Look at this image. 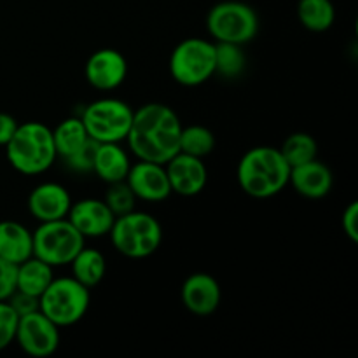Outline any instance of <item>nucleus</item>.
Segmentation results:
<instances>
[{"instance_id":"nucleus-1","label":"nucleus","mask_w":358,"mask_h":358,"mask_svg":"<svg viewBox=\"0 0 358 358\" xmlns=\"http://www.w3.org/2000/svg\"><path fill=\"white\" fill-rule=\"evenodd\" d=\"M182 122L164 103H145L135 110L126 142L140 161L166 164L178 149Z\"/></svg>"},{"instance_id":"nucleus-2","label":"nucleus","mask_w":358,"mask_h":358,"mask_svg":"<svg viewBox=\"0 0 358 358\" xmlns=\"http://www.w3.org/2000/svg\"><path fill=\"white\" fill-rule=\"evenodd\" d=\"M236 175L245 194L255 199H268L289 185L290 166L280 149L261 145L243 154Z\"/></svg>"},{"instance_id":"nucleus-3","label":"nucleus","mask_w":358,"mask_h":358,"mask_svg":"<svg viewBox=\"0 0 358 358\" xmlns=\"http://www.w3.org/2000/svg\"><path fill=\"white\" fill-rule=\"evenodd\" d=\"M6 154L10 166L20 173H45L58 157L52 129L38 121L23 122L6 145Z\"/></svg>"},{"instance_id":"nucleus-4","label":"nucleus","mask_w":358,"mask_h":358,"mask_svg":"<svg viewBox=\"0 0 358 358\" xmlns=\"http://www.w3.org/2000/svg\"><path fill=\"white\" fill-rule=\"evenodd\" d=\"M108 236L121 255L128 259H145L163 243V227L150 213L133 210L115 217Z\"/></svg>"},{"instance_id":"nucleus-5","label":"nucleus","mask_w":358,"mask_h":358,"mask_svg":"<svg viewBox=\"0 0 358 358\" xmlns=\"http://www.w3.org/2000/svg\"><path fill=\"white\" fill-rule=\"evenodd\" d=\"M91 294L73 276L52 278L38 297V310L58 327H70L84 318L90 310Z\"/></svg>"},{"instance_id":"nucleus-6","label":"nucleus","mask_w":358,"mask_h":358,"mask_svg":"<svg viewBox=\"0 0 358 358\" xmlns=\"http://www.w3.org/2000/svg\"><path fill=\"white\" fill-rule=\"evenodd\" d=\"M133 114L135 110L119 98H100L84 107L80 119L94 142L121 143L131 128Z\"/></svg>"},{"instance_id":"nucleus-7","label":"nucleus","mask_w":358,"mask_h":358,"mask_svg":"<svg viewBox=\"0 0 358 358\" xmlns=\"http://www.w3.org/2000/svg\"><path fill=\"white\" fill-rule=\"evenodd\" d=\"M206 28L215 42L245 45L259 31V16L254 7L238 0L219 2L206 16Z\"/></svg>"},{"instance_id":"nucleus-8","label":"nucleus","mask_w":358,"mask_h":358,"mask_svg":"<svg viewBox=\"0 0 358 358\" xmlns=\"http://www.w3.org/2000/svg\"><path fill=\"white\" fill-rule=\"evenodd\" d=\"M170 73L185 87L205 84L215 76V42L191 37L175 45L170 56Z\"/></svg>"},{"instance_id":"nucleus-9","label":"nucleus","mask_w":358,"mask_h":358,"mask_svg":"<svg viewBox=\"0 0 358 358\" xmlns=\"http://www.w3.org/2000/svg\"><path fill=\"white\" fill-rule=\"evenodd\" d=\"M31 234L34 255L52 268L70 264L86 243V238L72 226L66 217L51 222H41V226Z\"/></svg>"},{"instance_id":"nucleus-10","label":"nucleus","mask_w":358,"mask_h":358,"mask_svg":"<svg viewBox=\"0 0 358 358\" xmlns=\"http://www.w3.org/2000/svg\"><path fill=\"white\" fill-rule=\"evenodd\" d=\"M14 341L27 355L34 358L51 357L59 346V327L41 310L20 317Z\"/></svg>"},{"instance_id":"nucleus-11","label":"nucleus","mask_w":358,"mask_h":358,"mask_svg":"<svg viewBox=\"0 0 358 358\" xmlns=\"http://www.w3.org/2000/svg\"><path fill=\"white\" fill-rule=\"evenodd\" d=\"M84 76L90 86L98 91L117 90L128 76V63L117 49H98L87 58Z\"/></svg>"},{"instance_id":"nucleus-12","label":"nucleus","mask_w":358,"mask_h":358,"mask_svg":"<svg viewBox=\"0 0 358 358\" xmlns=\"http://www.w3.org/2000/svg\"><path fill=\"white\" fill-rule=\"evenodd\" d=\"M126 184L136 199L149 203L164 201L171 194V185L164 164L152 161H140L131 164L126 177Z\"/></svg>"},{"instance_id":"nucleus-13","label":"nucleus","mask_w":358,"mask_h":358,"mask_svg":"<svg viewBox=\"0 0 358 358\" xmlns=\"http://www.w3.org/2000/svg\"><path fill=\"white\" fill-rule=\"evenodd\" d=\"M164 168H166L171 192H177L185 198L198 196L208 182V170L201 157L177 152L164 164Z\"/></svg>"},{"instance_id":"nucleus-14","label":"nucleus","mask_w":358,"mask_h":358,"mask_svg":"<svg viewBox=\"0 0 358 358\" xmlns=\"http://www.w3.org/2000/svg\"><path fill=\"white\" fill-rule=\"evenodd\" d=\"M66 219L84 238H101L110 233L115 215L103 199L86 198L72 203Z\"/></svg>"},{"instance_id":"nucleus-15","label":"nucleus","mask_w":358,"mask_h":358,"mask_svg":"<svg viewBox=\"0 0 358 358\" xmlns=\"http://www.w3.org/2000/svg\"><path fill=\"white\" fill-rule=\"evenodd\" d=\"M185 310L196 317H210L215 313L222 301L219 282L208 273H194L184 282L180 290Z\"/></svg>"},{"instance_id":"nucleus-16","label":"nucleus","mask_w":358,"mask_h":358,"mask_svg":"<svg viewBox=\"0 0 358 358\" xmlns=\"http://www.w3.org/2000/svg\"><path fill=\"white\" fill-rule=\"evenodd\" d=\"M72 206V198L62 184L44 182L31 189L28 196V210L38 222L65 219Z\"/></svg>"},{"instance_id":"nucleus-17","label":"nucleus","mask_w":358,"mask_h":358,"mask_svg":"<svg viewBox=\"0 0 358 358\" xmlns=\"http://www.w3.org/2000/svg\"><path fill=\"white\" fill-rule=\"evenodd\" d=\"M289 184L296 189L297 194L308 199H322L332 191L334 175L327 164L318 159L290 168Z\"/></svg>"},{"instance_id":"nucleus-18","label":"nucleus","mask_w":358,"mask_h":358,"mask_svg":"<svg viewBox=\"0 0 358 358\" xmlns=\"http://www.w3.org/2000/svg\"><path fill=\"white\" fill-rule=\"evenodd\" d=\"M34 255V234L16 220H0V259L21 264Z\"/></svg>"},{"instance_id":"nucleus-19","label":"nucleus","mask_w":358,"mask_h":358,"mask_svg":"<svg viewBox=\"0 0 358 358\" xmlns=\"http://www.w3.org/2000/svg\"><path fill=\"white\" fill-rule=\"evenodd\" d=\"M131 168L126 150L119 143H98L94 154L93 173L105 184L122 182Z\"/></svg>"},{"instance_id":"nucleus-20","label":"nucleus","mask_w":358,"mask_h":358,"mask_svg":"<svg viewBox=\"0 0 358 358\" xmlns=\"http://www.w3.org/2000/svg\"><path fill=\"white\" fill-rule=\"evenodd\" d=\"M72 266V276L87 289L96 287L107 275V261L103 254L96 248H87L84 245L79 254L70 262Z\"/></svg>"},{"instance_id":"nucleus-21","label":"nucleus","mask_w":358,"mask_h":358,"mask_svg":"<svg viewBox=\"0 0 358 358\" xmlns=\"http://www.w3.org/2000/svg\"><path fill=\"white\" fill-rule=\"evenodd\" d=\"M52 269L55 268L49 266L48 262L41 261V259H37L35 255H31L30 259L23 261L21 264H17L16 290L41 297V294L48 289L49 283L55 278V271H52Z\"/></svg>"},{"instance_id":"nucleus-22","label":"nucleus","mask_w":358,"mask_h":358,"mask_svg":"<svg viewBox=\"0 0 358 358\" xmlns=\"http://www.w3.org/2000/svg\"><path fill=\"white\" fill-rule=\"evenodd\" d=\"M297 17L310 31H327L336 21V7L331 0H299Z\"/></svg>"},{"instance_id":"nucleus-23","label":"nucleus","mask_w":358,"mask_h":358,"mask_svg":"<svg viewBox=\"0 0 358 358\" xmlns=\"http://www.w3.org/2000/svg\"><path fill=\"white\" fill-rule=\"evenodd\" d=\"M52 140H55L58 157L66 159L73 152H77L90 140V136H87L86 128H84L83 119L69 117L52 129Z\"/></svg>"},{"instance_id":"nucleus-24","label":"nucleus","mask_w":358,"mask_h":358,"mask_svg":"<svg viewBox=\"0 0 358 358\" xmlns=\"http://www.w3.org/2000/svg\"><path fill=\"white\" fill-rule=\"evenodd\" d=\"M247 56L243 45L215 42V73L224 79H236L245 72Z\"/></svg>"},{"instance_id":"nucleus-25","label":"nucleus","mask_w":358,"mask_h":358,"mask_svg":"<svg viewBox=\"0 0 358 358\" xmlns=\"http://www.w3.org/2000/svg\"><path fill=\"white\" fill-rule=\"evenodd\" d=\"M178 149H180V152L203 159L215 149V136L208 128L201 124H192L187 128L182 126Z\"/></svg>"},{"instance_id":"nucleus-26","label":"nucleus","mask_w":358,"mask_h":358,"mask_svg":"<svg viewBox=\"0 0 358 358\" xmlns=\"http://www.w3.org/2000/svg\"><path fill=\"white\" fill-rule=\"evenodd\" d=\"M280 152L285 157L289 166L294 168L317 159L318 143L308 133H294L283 142V145L280 147Z\"/></svg>"},{"instance_id":"nucleus-27","label":"nucleus","mask_w":358,"mask_h":358,"mask_svg":"<svg viewBox=\"0 0 358 358\" xmlns=\"http://www.w3.org/2000/svg\"><path fill=\"white\" fill-rule=\"evenodd\" d=\"M103 201L107 203V206L112 210V213L115 217H121L124 213H129L135 210L136 196L133 194V191L126 184V180L114 182V184H108Z\"/></svg>"},{"instance_id":"nucleus-28","label":"nucleus","mask_w":358,"mask_h":358,"mask_svg":"<svg viewBox=\"0 0 358 358\" xmlns=\"http://www.w3.org/2000/svg\"><path fill=\"white\" fill-rule=\"evenodd\" d=\"M20 317L10 308L7 301H0V352L13 345L16 338V329Z\"/></svg>"},{"instance_id":"nucleus-29","label":"nucleus","mask_w":358,"mask_h":358,"mask_svg":"<svg viewBox=\"0 0 358 358\" xmlns=\"http://www.w3.org/2000/svg\"><path fill=\"white\" fill-rule=\"evenodd\" d=\"M98 142H94L93 138L87 140L83 147H80L77 152H73L72 156L66 157L65 163L76 173H90L93 171V163H94V154H96Z\"/></svg>"},{"instance_id":"nucleus-30","label":"nucleus","mask_w":358,"mask_h":358,"mask_svg":"<svg viewBox=\"0 0 358 358\" xmlns=\"http://www.w3.org/2000/svg\"><path fill=\"white\" fill-rule=\"evenodd\" d=\"M17 289V264L0 259V301H7Z\"/></svg>"},{"instance_id":"nucleus-31","label":"nucleus","mask_w":358,"mask_h":358,"mask_svg":"<svg viewBox=\"0 0 358 358\" xmlns=\"http://www.w3.org/2000/svg\"><path fill=\"white\" fill-rule=\"evenodd\" d=\"M7 303H9L10 308L16 311L17 317H24V315L38 311V297L27 292H21V290H16V292L7 299Z\"/></svg>"},{"instance_id":"nucleus-32","label":"nucleus","mask_w":358,"mask_h":358,"mask_svg":"<svg viewBox=\"0 0 358 358\" xmlns=\"http://www.w3.org/2000/svg\"><path fill=\"white\" fill-rule=\"evenodd\" d=\"M341 226L346 236H348L353 243H357L358 241V203L357 201L350 203V205L345 208V212H343V217H341Z\"/></svg>"},{"instance_id":"nucleus-33","label":"nucleus","mask_w":358,"mask_h":358,"mask_svg":"<svg viewBox=\"0 0 358 358\" xmlns=\"http://www.w3.org/2000/svg\"><path fill=\"white\" fill-rule=\"evenodd\" d=\"M17 121L10 114L0 112V147H6L17 129Z\"/></svg>"}]
</instances>
